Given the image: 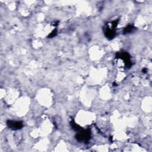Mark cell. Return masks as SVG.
<instances>
[{
    "mask_svg": "<svg viewBox=\"0 0 152 152\" xmlns=\"http://www.w3.org/2000/svg\"><path fill=\"white\" fill-rule=\"evenodd\" d=\"M91 133L89 129L87 130H83L76 136V139L79 142H87L90 139Z\"/></svg>",
    "mask_w": 152,
    "mask_h": 152,
    "instance_id": "6da1fadb",
    "label": "cell"
},
{
    "mask_svg": "<svg viewBox=\"0 0 152 152\" xmlns=\"http://www.w3.org/2000/svg\"><path fill=\"white\" fill-rule=\"evenodd\" d=\"M116 58H121L124 61L125 65L127 68H130L132 65L131 60H130V55L128 53L126 52H117L116 54Z\"/></svg>",
    "mask_w": 152,
    "mask_h": 152,
    "instance_id": "7a4b0ae2",
    "label": "cell"
},
{
    "mask_svg": "<svg viewBox=\"0 0 152 152\" xmlns=\"http://www.w3.org/2000/svg\"><path fill=\"white\" fill-rule=\"evenodd\" d=\"M7 125L10 129L13 130H20L23 127V125L21 121H14L8 120L7 121Z\"/></svg>",
    "mask_w": 152,
    "mask_h": 152,
    "instance_id": "3957f363",
    "label": "cell"
},
{
    "mask_svg": "<svg viewBox=\"0 0 152 152\" xmlns=\"http://www.w3.org/2000/svg\"><path fill=\"white\" fill-rule=\"evenodd\" d=\"M105 36L107 37L108 39H112L115 36L116 32L114 29H108L106 30L105 32Z\"/></svg>",
    "mask_w": 152,
    "mask_h": 152,
    "instance_id": "277c9868",
    "label": "cell"
},
{
    "mask_svg": "<svg viewBox=\"0 0 152 152\" xmlns=\"http://www.w3.org/2000/svg\"><path fill=\"white\" fill-rule=\"evenodd\" d=\"M135 29H136V28L134 26H133V25L130 24V25H128V26H127V27H125L124 29L123 33L124 34L130 33L134 32V30Z\"/></svg>",
    "mask_w": 152,
    "mask_h": 152,
    "instance_id": "5b68a950",
    "label": "cell"
},
{
    "mask_svg": "<svg viewBox=\"0 0 152 152\" xmlns=\"http://www.w3.org/2000/svg\"><path fill=\"white\" fill-rule=\"evenodd\" d=\"M71 126L74 130H75L76 131H78V132H80V131L83 130L80 126H79V125L75 123V122L74 121H72L71 122Z\"/></svg>",
    "mask_w": 152,
    "mask_h": 152,
    "instance_id": "8992f818",
    "label": "cell"
},
{
    "mask_svg": "<svg viewBox=\"0 0 152 152\" xmlns=\"http://www.w3.org/2000/svg\"><path fill=\"white\" fill-rule=\"evenodd\" d=\"M56 34H57V30H56V29H55L52 32H51V33L49 34V35L48 36V37H49V38H52V37H54V36H55Z\"/></svg>",
    "mask_w": 152,
    "mask_h": 152,
    "instance_id": "52a82bcc",
    "label": "cell"
},
{
    "mask_svg": "<svg viewBox=\"0 0 152 152\" xmlns=\"http://www.w3.org/2000/svg\"><path fill=\"white\" fill-rule=\"evenodd\" d=\"M118 21H119V20H115V21H112V27L113 29H114L116 27H117V25H118Z\"/></svg>",
    "mask_w": 152,
    "mask_h": 152,
    "instance_id": "ba28073f",
    "label": "cell"
},
{
    "mask_svg": "<svg viewBox=\"0 0 152 152\" xmlns=\"http://www.w3.org/2000/svg\"><path fill=\"white\" fill-rule=\"evenodd\" d=\"M142 71H143V73H146V68H144L143 70H142Z\"/></svg>",
    "mask_w": 152,
    "mask_h": 152,
    "instance_id": "9c48e42d",
    "label": "cell"
}]
</instances>
